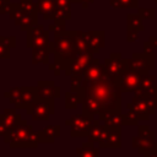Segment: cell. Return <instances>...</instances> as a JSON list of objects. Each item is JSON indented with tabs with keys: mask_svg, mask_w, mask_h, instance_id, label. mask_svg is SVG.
<instances>
[{
	"mask_svg": "<svg viewBox=\"0 0 157 157\" xmlns=\"http://www.w3.org/2000/svg\"><path fill=\"white\" fill-rule=\"evenodd\" d=\"M104 131H105V124L102 123L99 119H94V123H93V125H92V128L88 132V136H87L88 142H92V144L93 142H99Z\"/></svg>",
	"mask_w": 157,
	"mask_h": 157,
	"instance_id": "obj_23",
	"label": "cell"
},
{
	"mask_svg": "<svg viewBox=\"0 0 157 157\" xmlns=\"http://www.w3.org/2000/svg\"><path fill=\"white\" fill-rule=\"evenodd\" d=\"M129 109H132L142 115L144 120H147L151 114H155L157 109V94L156 91L147 96L135 94L131 103L128 104Z\"/></svg>",
	"mask_w": 157,
	"mask_h": 157,
	"instance_id": "obj_5",
	"label": "cell"
},
{
	"mask_svg": "<svg viewBox=\"0 0 157 157\" xmlns=\"http://www.w3.org/2000/svg\"><path fill=\"white\" fill-rule=\"evenodd\" d=\"M60 136V126L59 125H48L40 131H38V139L39 142H54L56 137Z\"/></svg>",
	"mask_w": 157,
	"mask_h": 157,
	"instance_id": "obj_19",
	"label": "cell"
},
{
	"mask_svg": "<svg viewBox=\"0 0 157 157\" xmlns=\"http://www.w3.org/2000/svg\"><path fill=\"white\" fill-rule=\"evenodd\" d=\"M94 61V58L92 53H83L75 55L65 66V72L69 75L72 81H77L81 78V76L86 72V70L90 67V65Z\"/></svg>",
	"mask_w": 157,
	"mask_h": 157,
	"instance_id": "obj_6",
	"label": "cell"
},
{
	"mask_svg": "<svg viewBox=\"0 0 157 157\" xmlns=\"http://www.w3.org/2000/svg\"><path fill=\"white\" fill-rule=\"evenodd\" d=\"M94 123V119L92 115H88L86 113L83 114H77L75 117H71L65 121L67 126L71 128L70 135L72 137H82V136H88V132Z\"/></svg>",
	"mask_w": 157,
	"mask_h": 157,
	"instance_id": "obj_8",
	"label": "cell"
},
{
	"mask_svg": "<svg viewBox=\"0 0 157 157\" xmlns=\"http://www.w3.org/2000/svg\"><path fill=\"white\" fill-rule=\"evenodd\" d=\"M98 117H99L98 119L108 126L121 128V125H123V114L120 112H108V113H103Z\"/></svg>",
	"mask_w": 157,
	"mask_h": 157,
	"instance_id": "obj_21",
	"label": "cell"
},
{
	"mask_svg": "<svg viewBox=\"0 0 157 157\" xmlns=\"http://www.w3.org/2000/svg\"><path fill=\"white\" fill-rule=\"evenodd\" d=\"M155 67L153 54H135L131 59H128V69L140 74H147L148 70Z\"/></svg>",
	"mask_w": 157,
	"mask_h": 157,
	"instance_id": "obj_11",
	"label": "cell"
},
{
	"mask_svg": "<svg viewBox=\"0 0 157 157\" xmlns=\"http://www.w3.org/2000/svg\"><path fill=\"white\" fill-rule=\"evenodd\" d=\"M37 7L32 0H21L20 4L12 5L10 10V16L15 20L16 25L21 27L22 31L32 28L37 23Z\"/></svg>",
	"mask_w": 157,
	"mask_h": 157,
	"instance_id": "obj_4",
	"label": "cell"
},
{
	"mask_svg": "<svg viewBox=\"0 0 157 157\" xmlns=\"http://www.w3.org/2000/svg\"><path fill=\"white\" fill-rule=\"evenodd\" d=\"M104 69H105L107 75L110 77V80L115 85L118 80L128 71V60L123 59L119 53L112 54L104 61Z\"/></svg>",
	"mask_w": 157,
	"mask_h": 157,
	"instance_id": "obj_9",
	"label": "cell"
},
{
	"mask_svg": "<svg viewBox=\"0 0 157 157\" xmlns=\"http://www.w3.org/2000/svg\"><path fill=\"white\" fill-rule=\"evenodd\" d=\"M99 147L104 148H119L121 146V130L117 126L105 125V131L98 142Z\"/></svg>",
	"mask_w": 157,
	"mask_h": 157,
	"instance_id": "obj_13",
	"label": "cell"
},
{
	"mask_svg": "<svg viewBox=\"0 0 157 157\" xmlns=\"http://www.w3.org/2000/svg\"><path fill=\"white\" fill-rule=\"evenodd\" d=\"M142 75H145V74L135 72V71H131L128 69V71L118 80V82L115 85L121 90V92H132V91L136 92Z\"/></svg>",
	"mask_w": 157,
	"mask_h": 157,
	"instance_id": "obj_14",
	"label": "cell"
},
{
	"mask_svg": "<svg viewBox=\"0 0 157 157\" xmlns=\"http://www.w3.org/2000/svg\"><path fill=\"white\" fill-rule=\"evenodd\" d=\"M83 113L88 115H101L108 112H120L121 90L105 75L97 82L82 87Z\"/></svg>",
	"mask_w": 157,
	"mask_h": 157,
	"instance_id": "obj_1",
	"label": "cell"
},
{
	"mask_svg": "<svg viewBox=\"0 0 157 157\" xmlns=\"http://www.w3.org/2000/svg\"><path fill=\"white\" fill-rule=\"evenodd\" d=\"M136 37H137V31H130V29H128V36H126L128 42L136 40Z\"/></svg>",
	"mask_w": 157,
	"mask_h": 157,
	"instance_id": "obj_33",
	"label": "cell"
},
{
	"mask_svg": "<svg viewBox=\"0 0 157 157\" xmlns=\"http://www.w3.org/2000/svg\"><path fill=\"white\" fill-rule=\"evenodd\" d=\"M27 45L29 48H49V37L40 26L32 27L27 32Z\"/></svg>",
	"mask_w": 157,
	"mask_h": 157,
	"instance_id": "obj_12",
	"label": "cell"
},
{
	"mask_svg": "<svg viewBox=\"0 0 157 157\" xmlns=\"http://www.w3.org/2000/svg\"><path fill=\"white\" fill-rule=\"evenodd\" d=\"M144 157H157V146L153 150H151L150 152H146L144 155Z\"/></svg>",
	"mask_w": 157,
	"mask_h": 157,
	"instance_id": "obj_34",
	"label": "cell"
},
{
	"mask_svg": "<svg viewBox=\"0 0 157 157\" xmlns=\"http://www.w3.org/2000/svg\"><path fill=\"white\" fill-rule=\"evenodd\" d=\"M5 96L9 98L10 103H13L15 105L18 103L20 101V96H21V87H15V88H11L7 93H5Z\"/></svg>",
	"mask_w": 157,
	"mask_h": 157,
	"instance_id": "obj_29",
	"label": "cell"
},
{
	"mask_svg": "<svg viewBox=\"0 0 157 157\" xmlns=\"http://www.w3.org/2000/svg\"><path fill=\"white\" fill-rule=\"evenodd\" d=\"M76 153L78 157H99L98 147H94L92 142H85L81 147L76 148Z\"/></svg>",
	"mask_w": 157,
	"mask_h": 157,
	"instance_id": "obj_24",
	"label": "cell"
},
{
	"mask_svg": "<svg viewBox=\"0 0 157 157\" xmlns=\"http://www.w3.org/2000/svg\"><path fill=\"white\" fill-rule=\"evenodd\" d=\"M11 6L12 5H10V1L9 0H0V13H2V12H10Z\"/></svg>",
	"mask_w": 157,
	"mask_h": 157,
	"instance_id": "obj_31",
	"label": "cell"
},
{
	"mask_svg": "<svg viewBox=\"0 0 157 157\" xmlns=\"http://www.w3.org/2000/svg\"><path fill=\"white\" fill-rule=\"evenodd\" d=\"M103 45H104V33L103 32L86 33V47H87L88 53L98 52V49Z\"/></svg>",
	"mask_w": 157,
	"mask_h": 157,
	"instance_id": "obj_17",
	"label": "cell"
},
{
	"mask_svg": "<svg viewBox=\"0 0 157 157\" xmlns=\"http://www.w3.org/2000/svg\"><path fill=\"white\" fill-rule=\"evenodd\" d=\"M38 99L37 94V87H21V96L20 101L16 104V108H23L27 109L32 103H34Z\"/></svg>",
	"mask_w": 157,
	"mask_h": 157,
	"instance_id": "obj_16",
	"label": "cell"
},
{
	"mask_svg": "<svg viewBox=\"0 0 157 157\" xmlns=\"http://www.w3.org/2000/svg\"><path fill=\"white\" fill-rule=\"evenodd\" d=\"M157 146L156 142V134L153 130L150 129L148 125H140L139 134L132 137V147L141 155L150 152Z\"/></svg>",
	"mask_w": 157,
	"mask_h": 157,
	"instance_id": "obj_7",
	"label": "cell"
},
{
	"mask_svg": "<svg viewBox=\"0 0 157 157\" xmlns=\"http://www.w3.org/2000/svg\"><path fill=\"white\" fill-rule=\"evenodd\" d=\"M37 94L39 99H54L60 96V88L53 82L40 81L37 86Z\"/></svg>",
	"mask_w": 157,
	"mask_h": 157,
	"instance_id": "obj_15",
	"label": "cell"
},
{
	"mask_svg": "<svg viewBox=\"0 0 157 157\" xmlns=\"http://www.w3.org/2000/svg\"><path fill=\"white\" fill-rule=\"evenodd\" d=\"M114 7H136L137 0H112Z\"/></svg>",
	"mask_w": 157,
	"mask_h": 157,
	"instance_id": "obj_30",
	"label": "cell"
},
{
	"mask_svg": "<svg viewBox=\"0 0 157 157\" xmlns=\"http://www.w3.org/2000/svg\"><path fill=\"white\" fill-rule=\"evenodd\" d=\"M141 119H144L141 114L132 109H129L128 113L123 114V125H137Z\"/></svg>",
	"mask_w": 157,
	"mask_h": 157,
	"instance_id": "obj_26",
	"label": "cell"
},
{
	"mask_svg": "<svg viewBox=\"0 0 157 157\" xmlns=\"http://www.w3.org/2000/svg\"><path fill=\"white\" fill-rule=\"evenodd\" d=\"M49 48H36L33 49V63H48Z\"/></svg>",
	"mask_w": 157,
	"mask_h": 157,
	"instance_id": "obj_28",
	"label": "cell"
},
{
	"mask_svg": "<svg viewBox=\"0 0 157 157\" xmlns=\"http://www.w3.org/2000/svg\"><path fill=\"white\" fill-rule=\"evenodd\" d=\"M2 137L11 148H36L39 144L38 131H34L33 128L23 119L7 130Z\"/></svg>",
	"mask_w": 157,
	"mask_h": 157,
	"instance_id": "obj_2",
	"label": "cell"
},
{
	"mask_svg": "<svg viewBox=\"0 0 157 157\" xmlns=\"http://www.w3.org/2000/svg\"><path fill=\"white\" fill-rule=\"evenodd\" d=\"M27 114L32 117L33 120H48L50 115L54 114V99H37L27 109Z\"/></svg>",
	"mask_w": 157,
	"mask_h": 157,
	"instance_id": "obj_10",
	"label": "cell"
},
{
	"mask_svg": "<svg viewBox=\"0 0 157 157\" xmlns=\"http://www.w3.org/2000/svg\"><path fill=\"white\" fill-rule=\"evenodd\" d=\"M156 91V83H155V76L145 74L141 76L140 80V85L137 91L135 92V94H141V96H147L151 94Z\"/></svg>",
	"mask_w": 157,
	"mask_h": 157,
	"instance_id": "obj_18",
	"label": "cell"
},
{
	"mask_svg": "<svg viewBox=\"0 0 157 157\" xmlns=\"http://www.w3.org/2000/svg\"><path fill=\"white\" fill-rule=\"evenodd\" d=\"M20 120H21V117L20 114L16 113L15 109H5L4 113L0 114V121L4 124L6 130H10L11 128H13L16 124H18Z\"/></svg>",
	"mask_w": 157,
	"mask_h": 157,
	"instance_id": "obj_22",
	"label": "cell"
},
{
	"mask_svg": "<svg viewBox=\"0 0 157 157\" xmlns=\"http://www.w3.org/2000/svg\"><path fill=\"white\" fill-rule=\"evenodd\" d=\"M77 1H78V0H77ZM81 1H82V2H85V4H83L85 6H87V4H86V2H91L92 0H81Z\"/></svg>",
	"mask_w": 157,
	"mask_h": 157,
	"instance_id": "obj_35",
	"label": "cell"
},
{
	"mask_svg": "<svg viewBox=\"0 0 157 157\" xmlns=\"http://www.w3.org/2000/svg\"><path fill=\"white\" fill-rule=\"evenodd\" d=\"M52 48L56 58V64L65 69L66 64L75 56V32L55 34Z\"/></svg>",
	"mask_w": 157,
	"mask_h": 157,
	"instance_id": "obj_3",
	"label": "cell"
},
{
	"mask_svg": "<svg viewBox=\"0 0 157 157\" xmlns=\"http://www.w3.org/2000/svg\"><path fill=\"white\" fill-rule=\"evenodd\" d=\"M140 15H141V17H145V18H153L155 17V10L153 9H147V10L144 11V13L140 12Z\"/></svg>",
	"mask_w": 157,
	"mask_h": 157,
	"instance_id": "obj_32",
	"label": "cell"
},
{
	"mask_svg": "<svg viewBox=\"0 0 157 157\" xmlns=\"http://www.w3.org/2000/svg\"><path fill=\"white\" fill-rule=\"evenodd\" d=\"M82 101V91H71L67 92L65 96V107L67 109H74L77 107V104Z\"/></svg>",
	"mask_w": 157,
	"mask_h": 157,
	"instance_id": "obj_25",
	"label": "cell"
},
{
	"mask_svg": "<svg viewBox=\"0 0 157 157\" xmlns=\"http://www.w3.org/2000/svg\"><path fill=\"white\" fill-rule=\"evenodd\" d=\"M156 1H157V0H156Z\"/></svg>",
	"mask_w": 157,
	"mask_h": 157,
	"instance_id": "obj_37",
	"label": "cell"
},
{
	"mask_svg": "<svg viewBox=\"0 0 157 157\" xmlns=\"http://www.w3.org/2000/svg\"><path fill=\"white\" fill-rule=\"evenodd\" d=\"M55 10H56L55 0H38L37 2V11L42 13L43 17L45 18H49V20L54 18Z\"/></svg>",
	"mask_w": 157,
	"mask_h": 157,
	"instance_id": "obj_20",
	"label": "cell"
},
{
	"mask_svg": "<svg viewBox=\"0 0 157 157\" xmlns=\"http://www.w3.org/2000/svg\"><path fill=\"white\" fill-rule=\"evenodd\" d=\"M153 40H155V38L151 37V38H150V42H153ZM156 42H157V38H156ZM156 45H157V43H156Z\"/></svg>",
	"mask_w": 157,
	"mask_h": 157,
	"instance_id": "obj_36",
	"label": "cell"
},
{
	"mask_svg": "<svg viewBox=\"0 0 157 157\" xmlns=\"http://www.w3.org/2000/svg\"><path fill=\"white\" fill-rule=\"evenodd\" d=\"M128 29H130V31L144 29V25H142L140 15H132V13L128 15Z\"/></svg>",
	"mask_w": 157,
	"mask_h": 157,
	"instance_id": "obj_27",
	"label": "cell"
}]
</instances>
